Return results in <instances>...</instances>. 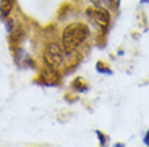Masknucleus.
<instances>
[{
    "mask_svg": "<svg viewBox=\"0 0 149 147\" xmlns=\"http://www.w3.org/2000/svg\"><path fill=\"white\" fill-rule=\"evenodd\" d=\"M113 147H125V144H123V142H117V144H113Z\"/></svg>",
    "mask_w": 149,
    "mask_h": 147,
    "instance_id": "9d476101",
    "label": "nucleus"
},
{
    "mask_svg": "<svg viewBox=\"0 0 149 147\" xmlns=\"http://www.w3.org/2000/svg\"><path fill=\"white\" fill-rule=\"evenodd\" d=\"M71 57L67 55V52L62 47V42L58 41H47L42 49V63L44 66L55 71H62L67 66L68 60Z\"/></svg>",
    "mask_w": 149,
    "mask_h": 147,
    "instance_id": "f03ea898",
    "label": "nucleus"
},
{
    "mask_svg": "<svg viewBox=\"0 0 149 147\" xmlns=\"http://www.w3.org/2000/svg\"><path fill=\"white\" fill-rule=\"evenodd\" d=\"M89 37H91V28L88 23L73 21V23H68L62 29L60 42H62L63 50L67 52V55L73 57L83 47V44H86V41Z\"/></svg>",
    "mask_w": 149,
    "mask_h": 147,
    "instance_id": "f257e3e1",
    "label": "nucleus"
},
{
    "mask_svg": "<svg viewBox=\"0 0 149 147\" xmlns=\"http://www.w3.org/2000/svg\"><path fill=\"white\" fill-rule=\"evenodd\" d=\"M143 142H144L146 147H149V129L144 132V137H143Z\"/></svg>",
    "mask_w": 149,
    "mask_h": 147,
    "instance_id": "6e6552de",
    "label": "nucleus"
},
{
    "mask_svg": "<svg viewBox=\"0 0 149 147\" xmlns=\"http://www.w3.org/2000/svg\"><path fill=\"white\" fill-rule=\"evenodd\" d=\"M84 16L89 19L91 24H94L97 29L102 34H107L109 28H110V21H112V13L107 8L102 7H88L84 8Z\"/></svg>",
    "mask_w": 149,
    "mask_h": 147,
    "instance_id": "7ed1b4c3",
    "label": "nucleus"
},
{
    "mask_svg": "<svg viewBox=\"0 0 149 147\" xmlns=\"http://www.w3.org/2000/svg\"><path fill=\"white\" fill-rule=\"evenodd\" d=\"M16 7V0H0V19L5 21L8 16H11Z\"/></svg>",
    "mask_w": 149,
    "mask_h": 147,
    "instance_id": "20e7f679",
    "label": "nucleus"
},
{
    "mask_svg": "<svg viewBox=\"0 0 149 147\" xmlns=\"http://www.w3.org/2000/svg\"><path fill=\"white\" fill-rule=\"evenodd\" d=\"M96 70L99 71V73H102V74H112L113 73L110 66H109L105 62H102V60H99V62L96 63Z\"/></svg>",
    "mask_w": 149,
    "mask_h": 147,
    "instance_id": "0eeeda50",
    "label": "nucleus"
},
{
    "mask_svg": "<svg viewBox=\"0 0 149 147\" xmlns=\"http://www.w3.org/2000/svg\"><path fill=\"white\" fill-rule=\"evenodd\" d=\"M70 87H71V91L76 92V94H86V92H89V84H88V81L81 76L74 78L73 81L70 83Z\"/></svg>",
    "mask_w": 149,
    "mask_h": 147,
    "instance_id": "39448f33",
    "label": "nucleus"
},
{
    "mask_svg": "<svg viewBox=\"0 0 149 147\" xmlns=\"http://www.w3.org/2000/svg\"><path fill=\"white\" fill-rule=\"evenodd\" d=\"M139 5H149V0H139Z\"/></svg>",
    "mask_w": 149,
    "mask_h": 147,
    "instance_id": "1a4fd4ad",
    "label": "nucleus"
},
{
    "mask_svg": "<svg viewBox=\"0 0 149 147\" xmlns=\"http://www.w3.org/2000/svg\"><path fill=\"white\" fill-rule=\"evenodd\" d=\"M96 136H97V141H99V146L101 147H105L110 142V136H107V134L102 132L101 129H96Z\"/></svg>",
    "mask_w": 149,
    "mask_h": 147,
    "instance_id": "423d86ee",
    "label": "nucleus"
}]
</instances>
